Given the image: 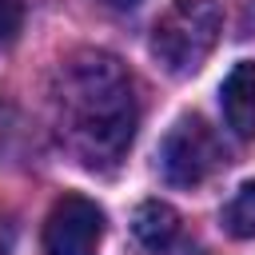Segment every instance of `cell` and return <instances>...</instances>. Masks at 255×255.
Masks as SVG:
<instances>
[{
  "mask_svg": "<svg viewBox=\"0 0 255 255\" xmlns=\"http://www.w3.org/2000/svg\"><path fill=\"white\" fill-rule=\"evenodd\" d=\"M64 147L84 167H116L135 135L131 76L108 52H76L56 80Z\"/></svg>",
  "mask_w": 255,
  "mask_h": 255,
  "instance_id": "6da1fadb",
  "label": "cell"
},
{
  "mask_svg": "<svg viewBox=\"0 0 255 255\" xmlns=\"http://www.w3.org/2000/svg\"><path fill=\"white\" fill-rule=\"evenodd\" d=\"M223 32L219 0H171L167 12L151 28V56L171 76H191Z\"/></svg>",
  "mask_w": 255,
  "mask_h": 255,
  "instance_id": "7a4b0ae2",
  "label": "cell"
},
{
  "mask_svg": "<svg viewBox=\"0 0 255 255\" xmlns=\"http://www.w3.org/2000/svg\"><path fill=\"white\" fill-rule=\"evenodd\" d=\"M223 167V143L199 116H183L159 143V171L171 187H199Z\"/></svg>",
  "mask_w": 255,
  "mask_h": 255,
  "instance_id": "3957f363",
  "label": "cell"
},
{
  "mask_svg": "<svg viewBox=\"0 0 255 255\" xmlns=\"http://www.w3.org/2000/svg\"><path fill=\"white\" fill-rule=\"evenodd\" d=\"M104 239V207L88 195H64L44 219V255H96Z\"/></svg>",
  "mask_w": 255,
  "mask_h": 255,
  "instance_id": "277c9868",
  "label": "cell"
},
{
  "mask_svg": "<svg viewBox=\"0 0 255 255\" xmlns=\"http://www.w3.org/2000/svg\"><path fill=\"white\" fill-rule=\"evenodd\" d=\"M219 108L239 139H255V60H239L219 84Z\"/></svg>",
  "mask_w": 255,
  "mask_h": 255,
  "instance_id": "5b68a950",
  "label": "cell"
},
{
  "mask_svg": "<svg viewBox=\"0 0 255 255\" xmlns=\"http://www.w3.org/2000/svg\"><path fill=\"white\" fill-rule=\"evenodd\" d=\"M131 227H135V239L147 247V251H167L171 243H175V235H179V215L167 207V203H159V199H147V203H139L135 207V219H131Z\"/></svg>",
  "mask_w": 255,
  "mask_h": 255,
  "instance_id": "8992f818",
  "label": "cell"
},
{
  "mask_svg": "<svg viewBox=\"0 0 255 255\" xmlns=\"http://www.w3.org/2000/svg\"><path fill=\"white\" fill-rule=\"evenodd\" d=\"M223 223L235 239H255V179L235 191V199L223 207Z\"/></svg>",
  "mask_w": 255,
  "mask_h": 255,
  "instance_id": "52a82bcc",
  "label": "cell"
},
{
  "mask_svg": "<svg viewBox=\"0 0 255 255\" xmlns=\"http://www.w3.org/2000/svg\"><path fill=\"white\" fill-rule=\"evenodd\" d=\"M20 20H24V8L20 0H0V48H8L20 32Z\"/></svg>",
  "mask_w": 255,
  "mask_h": 255,
  "instance_id": "ba28073f",
  "label": "cell"
},
{
  "mask_svg": "<svg viewBox=\"0 0 255 255\" xmlns=\"http://www.w3.org/2000/svg\"><path fill=\"white\" fill-rule=\"evenodd\" d=\"M104 4H108V8H135L139 0H104Z\"/></svg>",
  "mask_w": 255,
  "mask_h": 255,
  "instance_id": "9c48e42d",
  "label": "cell"
}]
</instances>
